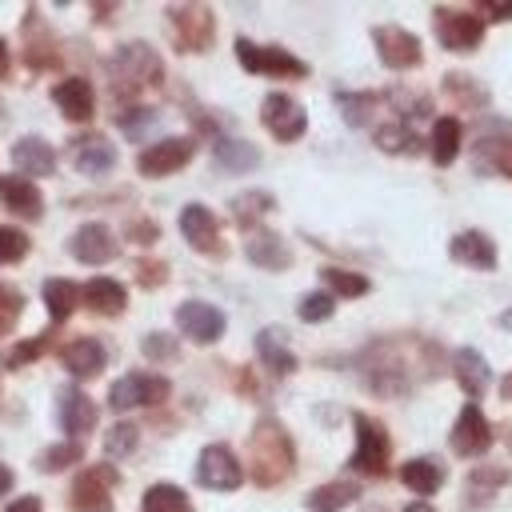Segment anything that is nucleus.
Returning a JSON list of instances; mask_svg holds the SVG:
<instances>
[{
    "mask_svg": "<svg viewBox=\"0 0 512 512\" xmlns=\"http://www.w3.org/2000/svg\"><path fill=\"white\" fill-rule=\"evenodd\" d=\"M52 100H56V108H60L72 124H88L92 112H96V96H92V84H88L84 76L60 80V84L52 88Z\"/></svg>",
    "mask_w": 512,
    "mask_h": 512,
    "instance_id": "nucleus-17",
    "label": "nucleus"
},
{
    "mask_svg": "<svg viewBox=\"0 0 512 512\" xmlns=\"http://www.w3.org/2000/svg\"><path fill=\"white\" fill-rule=\"evenodd\" d=\"M320 280H324L332 292H340V296H364V292L372 288L368 276L348 272V268H320Z\"/></svg>",
    "mask_w": 512,
    "mask_h": 512,
    "instance_id": "nucleus-40",
    "label": "nucleus"
},
{
    "mask_svg": "<svg viewBox=\"0 0 512 512\" xmlns=\"http://www.w3.org/2000/svg\"><path fill=\"white\" fill-rule=\"evenodd\" d=\"M160 400H168V380L156 376V372H128V376H120V380L112 384V392H108V404H112L116 412L152 408V404H160Z\"/></svg>",
    "mask_w": 512,
    "mask_h": 512,
    "instance_id": "nucleus-7",
    "label": "nucleus"
},
{
    "mask_svg": "<svg viewBox=\"0 0 512 512\" xmlns=\"http://www.w3.org/2000/svg\"><path fill=\"white\" fill-rule=\"evenodd\" d=\"M180 236H184L196 252H204V256H224L220 220H216V212L204 208V204H188V208L180 212Z\"/></svg>",
    "mask_w": 512,
    "mask_h": 512,
    "instance_id": "nucleus-15",
    "label": "nucleus"
},
{
    "mask_svg": "<svg viewBox=\"0 0 512 512\" xmlns=\"http://www.w3.org/2000/svg\"><path fill=\"white\" fill-rule=\"evenodd\" d=\"M28 256V236L20 228L0 224V264H20Z\"/></svg>",
    "mask_w": 512,
    "mask_h": 512,
    "instance_id": "nucleus-44",
    "label": "nucleus"
},
{
    "mask_svg": "<svg viewBox=\"0 0 512 512\" xmlns=\"http://www.w3.org/2000/svg\"><path fill=\"white\" fill-rule=\"evenodd\" d=\"M192 152H196V140H192V136H168V140L144 148L140 160H136V168H140V176L160 180V176L180 172V168L192 160Z\"/></svg>",
    "mask_w": 512,
    "mask_h": 512,
    "instance_id": "nucleus-9",
    "label": "nucleus"
},
{
    "mask_svg": "<svg viewBox=\"0 0 512 512\" xmlns=\"http://www.w3.org/2000/svg\"><path fill=\"white\" fill-rule=\"evenodd\" d=\"M8 68H12V64H8V44H4V40H0V80H4V76H8Z\"/></svg>",
    "mask_w": 512,
    "mask_h": 512,
    "instance_id": "nucleus-55",
    "label": "nucleus"
},
{
    "mask_svg": "<svg viewBox=\"0 0 512 512\" xmlns=\"http://www.w3.org/2000/svg\"><path fill=\"white\" fill-rule=\"evenodd\" d=\"M448 256L456 264H464V268H480V272H492L496 268V244L484 232H476V228L456 232L452 244H448Z\"/></svg>",
    "mask_w": 512,
    "mask_h": 512,
    "instance_id": "nucleus-18",
    "label": "nucleus"
},
{
    "mask_svg": "<svg viewBox=\"0 0 512 512\" xmlns=\"http://www.w3.org/2000/svg\"><path fill=\"white\" fill-rule=\"evenodd\" d=\"M472 16H476L480 24H484V20H512V4H480Z\"/></svg>",
    "mask_w": 512,
    "mask_h": 512,
    "instance_id": "nucleus-52",
    "label": "nucleus"
},
{
    "mask_svg": "<svg viewBox=\"0 0 512 512\" xmlns=\"http://www.w3.org/2000/svg\"><path fill=\"white\" fill-rule=\"evenodd\" d=\"M8 488H12V468H8V464H0V496H4Z\"/></svg>",
    "mask_w": 512,
    "mask_h": 512,
    "instance_id": "nucleus-54",
    "label": "nucleus"
},
{
    "mask_svg": "<svg viewBox=\"0 0 512 512\" xmlns=\"http://www.w3.org/2000/svg\"><path fill=\"white\" fill-rule=\"evenodd\" d=\"M80 444H52V448H44L40 456H36V468H44V472H60V468H72L76 460H80Z\"/></svg>",
    "mask_w": 512,
    "mask_h": 512,
    "instance_id": "nucleus-42",
    "label": "nucleus"
},
{
    "mask_svg": "<svg viewBox=\"0 0 512 512\" xmlns=\"http://www.w3.org/2000/svg\"><path fill=\"white\" fill-rule=\"evenodd\" d=\"M136 280L144 288H160L168 280V264L164 260H136Z\"/></svg>",
    "mask_w": 512,
    "mask_h": 512,
    "instance_id": "nucleus-50",
    "label": "nucleus"
},
{
    "mask_svg": "<svg viewBox=\"0 0 512 512\" xmlns=\"http://www.w3.org/2000/svg\"><path fill=\"white\" fill-rule=\"evenodd\" d=\"M404 512H436V508H432V504H424V500H412Z\"/></svg>",
    "mask_w": 512,
    "mask_h": 512,
    "instance_id": "nucleus-57",
    "label": "nucleus"
},
{
    "mask_svg": "<svg viewBox=\"0 0 512 512\" xmlns=\"http://www.w3.org/2000/svg\"><path fill=\"white\" fill-rule=\"evenodd\" d=\"M444 92L452 96V100H460V104H468V108H480L484 104V88L476 84V80H468V76H444Z\"/></svg>",
    "mask_w": 512,
    "mask_h": 512,
    "instance_id": "nucleus-43",
    "label": "nucleus"
},
{
    "mask_svg": "<svg viewBox=\"0 0 512 512\" xmlns=\"http://www.w3.org/2000/svg\"><path fill=\"white\" fill-rule=\"evenodd\" d=\"M452 372H456V384H460L472 400L484 396L488 384H492V368H488V360H484L476 348H456V352H452Z\"/></svg>",
    "mask_w": 512,
    "mask_h": 512,
    "instance_id": "nucleus-23",
    "label": "nucleus"
},
{
    "mask_svg": "<svg viewBox=\"0 0 512 512\" xmlns=\"http://www.w3.org/2000/svg\"><path fill=\"white\" fill-rule=\"evenodd\" d=\"M336 104H340V112L352 128H364V124H372V112H376L380 96L376 92H340Z\"/></svg>",
    "mask_w": 512,
    "mask_h": 512,
    "instance_id": "nucleus-35",
    "label": "nucleus"
},
{
    "mask_svg": "<svg viewBox=\"0 0 512 512\" xmlns=\"http://www.w3.org/2000/svg\"><path fill=\"white\" fill-rule=\"evenodd\" d=\"M68 156H72V168L84 172V176H108L116 168V148L100 132H80L68 144Z\"/></svg>",
    "mask_w": 512,
    "mask_h": 512,
    "instance_id": "nucleus-16",
    "label": "nucleus"
},
{
    "mask_svg": "<svg viewBox=\"0 0 512 512\" xmlns=\"http://www.w3.org/2000/svg\"><path fill=\"white\" fill-rule=\"evenodd\" d=\"M80 296H84V304H88L96 316H120V312L128 308V292H124V284L112 280V276H92V280L80 288Z\"/></svg>",
    "mask_w": 512,
    "mask_h": 512,
    "instance_id": "nucleus-25",
    "label": "nucleus"
},
{
    "mask_svg": "<svg viewBox=\"0 0 512 512\" xmlns=\"http://www.w3.org/2000/svg\"><path fill=\"white\" fill-rule=\"evenodd\" d=\"M372 44H376V52H380V60L388 64V68H416L420 64V56H424V48H420V40L408 32V28H400V24H380V28H372Z\"/></svg>",
    "mask_w": 512,
    "mask_h": 512,
    "instance_id": "nucleus-14",
    "label": "nucleus"
},
{
    "mask_svg": "<svg viewBox=\"0 0 512 512\" xmlns=\"http://www.w3.org/2000/svg\"><path fill=\"white\" fill-rule=\"evenodd\" d=\"M56 412H60V428L72 440H80V436H88L96 428V404L80 388H64L60 400H56Z\"/></svg>",
    "mask_w": 512,
    "mask_h": 512,
    "instance_id": "nucleus-19",
    "label": "nucleus"
},
{
    "mask_svg": "<svg viewBox=\"0 0 512 512\" xmlns=\"http://www.w3.org/2000/svg\"><path fill=\"white\" fill-rule=\"evenodd\" d=\"M116 468L112 464H92L84 468L72 488H68V508L72 512H112V484H116Z\"/></svg>",
    "mask_w": 512,
    "mask_h": 512,
    "instance_id": "nucleus-5",
    "label": "nucleus"
},
{
    "mask_svg": "<svg viewBox=\"0 0 512 512\" xmlns=\"http://www.w3.org/2000/svg\"><path fill=\"white\" fill-rule=\"evenodd\" d=\"M136 444H140V432H136V424H128V420H120V424H112V428L104 432V456H108V460L132 456Z\"/></svg>",
    "mask_w": 512,
    "mask_h": 512,
    "instance_id": "nucleus-38",
    "label": "nucleus"
},
{
    "mask_svg": "<svg viewBox=\"0 0 512 512\" xmlns=\"http://www.w3.org/2000/svg\"><path fill=\"white\" fill-rule=\"evenodd\" d=\"M248 464H252V480L260 488H276L280 480L292 476V468H296V444H292V436L284 432L280 420H272V416L256 420V428L248 436Z\"/></svg>",
    "mask_w": 512,
    "mask_h": 512,
    "instance_id": "nucleus-1",
    "label": "nucleus"
},
{
    "mask_svg": "<svg viewBox=\"0 0 512 512\" xmlns=\"http://www.w3.org/2000/svg\"><path fill=\"white\" fill-rule=\"evenodd\" d=\"M60 364H64V368H68L76 380H88V376L104 372V364H108V352H104V344H100V340H92V336H80V340L64 344V352H60Z\"/></svg>",
    "mask_w": 512,
    "mask_h": 512,
    "instance_id": "nucleus-22",
    "label": "nucleus"
},
{
    "mask_svg": "<svg viewBox=\"0 0 512 512\" xmlns=\"http://www.w3.org/2000/svg\"><path fill=\"white\" fill-rule=\"evenodd\" d=\"M460 140H464V128H460V120H452V116H440V120L432 124V140H428L432 164L448 168V164L456 160V152H460Z\"/></svg>",
    "mask_w": 512,
    "mask_h": 512,
    "instance_id": "nucleus-29",
    "label": "nucleus"
},
{
    "mask_svg": "<svg viewBox=\"0 0 512 512\" xmlns=\"http://www.w3.org/2000/svg\"><path fill=\"white\" fill-rule=\"evenodd\" d=\"M152 124H156V108H144V104H136V108L120 112V128H124V136H128V140H140V136H144Z\"/></svg>",
    "mask_w": 512,
    "mask_h": 512,
    "instance_id": "nucleus-45",
    "label": "nucleus"
},
{
    "mask_svg": "<svg viewBox=\"0 0 512 512\" xmlns=\"http://www.w3.org/2000/svg\"><path fill=\"white\" fill-rule=\"evenodd\" d=\"M212 156H216V168L220 172H232V176L252 172L260 164V148L248 144V140H240V136H220L216 148H212Z\"/></svg>",
    "mask_w": 512,
    "mask_h": 512,
    "instance_id": "nucleus-26",
    "label": "nucleus"
},
{
    "mask_svg": "<svg viewBox=\"0 0 512 512\" xmlns=\"http://www.w3.org/2000/svg\"><path fill=\"white\" fill-rule=\"evenodd\" d=\"M500 484H504V472L500 468H476V472H468V488H464V504H488L496 492H500Z\"/></svg>",
    "mask_w": 512,
    "mask_h": 512,
    "instance_id": "nucleus-37",
    "label": "nucleus"
},
{
    "mask_svg": "<svg viewBox=\"0 0 512 512\" xmlns=\"http://www.w3.org/2000/svg\"><path fill=\"white\" fill-rule=\"evenodd\" d=\"M176 328L192 340V344H216L224 336V312L208 300H184L176 308Z\"/></svg>",
    "mask_w": 512,
    "mask_h": 512,
    "instance_id": "nucleus-12",
    "label": "nucleus"
},
{
    "mask_svg": "<svg viewBox=\"0 0 512 512\" xmlns=\"http://www.w3.org/2000/svg\"><path fill=\"white\" fill-rule=\"evenodd\" d=\"M168 24L176 32L180 52H208L216 40V16L208 4H176L168 8Z\"/></svg>",
    "mask_w": 512,
    "mask_h": 512,
    "instance_id": "nucleus-4",
    "label": "nucleus"
},
{
    "mask_svg": "<svg viewBox=\"0 0 512 512\" xmlns=\"http://www.w3.org/2000/svg\"><path fill=\"white\" fill-rule=\"evenodd\" d=\"M116 252H120V244L104 224H80V232L72 236V256L84 264H108V260H116Z\"/></svg>",
    "mask_w": 512,
    "mask_h": 512,
    "instance_id": "nucleus-20",
    "label": "nucleus"
},
{
    "mask_svg": "<svg viewBox=\"0 0 512 512\" xmlns=\"http://www.w3.org/2000/svg\"><path fill=\"white\" fill-rule=\"evenodd\" d=\"M256 352H260V360H264V368H268L272 376L296 372V352L288 348V340H284L280 328H264V332L256 336Z\"/></svg>",
    "mask_w": 512,
    "mask_h": 512,
    "instance_id": "nucleus-28",
    "label": "nucleus"
},
{
    "mask_svg": "<svg viewBox=\"0 0 512 512\" xmlns=\"http://www.w3.org/2000/svg\"><path fill=\"white\" fill-rule=\"evenodd\" d=\"M448 440H452V452H456V456H484V452L492 448V424L484 420V412H480L476 400H468V404L460 408V416H456Z\"/></svg>",
    "mask_w": 512,
    "mask_h": 512,
    "instance_id": "nucleus-13",
    "label": "nucleus"
},
{
    "mask_svg": "<svg viewBox=\"0 0 512 512\" xmlns=\"http://www.w3.org/2000/svg\"><path fill=\"white\" fill-rule=\"evenodd\" d=\"M476 160H484L488 168L512 176V140H484V144H476Z\"/></svg>",
    "mask_w": 512,
    "mask_h": 512,
    "instance_id": "nucleus-41",
    "label": "nucleus"
},
{
    "mask_svg": "<svg viewBox=\"0 0 512 512\" xmlns=\"http://www.w3.org/2000/svg\"><path fill=\"white\" fill-rule=\"evenodd\" d=\"M372 140H376V148H384V152H392V156H416V152H420V136H416V128L404 124V120L380 124V128L372 132Z\"/></svg>",
    "mask_w": 512,
    "mask_h": 512,
    "instance_id": "nucleus-31",
    "label": "nucleus"
},
{
    "mask_svg": "<svg viewBox=\"0 0 512 512\" xmlns=\"http://www.w3.org/2000/svg\"><path fill=\"white\" fill-rule=\"evenodd\" d=\"M260 120H264V128H268L280 144L300 140L304 128H308V112H304L288 92H268L264 104H260Z\"/></svg>",
    "mask_w": 512,
    "mask_h": 512,
    "instance_id": "nucleus-8",
    "label": "nucleus"
},
{
    "mask_svg": "<svg viewBox=\"0 0 512 512\" xmlns=\"http://www.w3.org/2000/svg\"><path fill=\"white\" fill-rule=\"evenodd\" d=\"M248 260H252L256 268L284 272V268L292 264V252H288V244H284L276 232L260 228V232H252V236H248Z\"/></svg>",
    "mask_w": 512,
    "mask_h": 512,
    "instance_id": "nucleus-27",
    "label": "nucleus"
},
{
    "mask_svg": "<svg viewBox=\"0 0 512 512\" xmlns=\"http://www.w3.org/2000/svg\"><path fill=\"white\" fill-rule=\"evenodd\" d=\"M500 324H504V328H512V312H504V316H500Z\"/></svg>",
    "mask_w": 512,
    "mask_h": 512,
    "instance_id": "nucleus-58",
    "label": "nucleus"
},
{
    "mask_svg": "<svg viewBox=\"0 0 512 512\" xmlns=\"http://www.w3.org/2000/svg\"><path fill=\"white\" fill-rule=\"evenodd\" d=\"M12 160H16V168H20L24 180H28V176H52V172H56V148H52L48 140H40V136L16 140Z\"/></svg>",
    "mask_w": 512,
    "mask_h": 512,
    "instance_id": "nucleus-24",
    "label": "nucleus"
},
{
    "mask_svg": "<svg viewBox=\"0 0 512 512\" xmlns=\"http://www.w3.org/2000/svg\"><path fill=\"white\" fill-rule=\"evenodd\" d=\"M76 304H80V288H76L72 280H60V276L44 280V308H48V316H52L56 324L68 320Z\"/></svg>",
    "mask_w": 512,
    "mask_h": 512,
    "instance_id": "nucleus-33",
    "label": "nucleus"
},
{
    "mask_svg": "<svg viewBox=\"0 0 512 512\" xmlns=\"http://www.w3.org/2000/svg\"><path fill=\"white\" fill-rule=\"evenodd\" d=\"M356 496H360V484L356 480H328V484H320V488L308 492V512H340Z\"/></svg>",
    "mask_w": 512,
    "mask_h": 512,
    "instance_id": "nucleus-30",
    "label": "nucleus"
},
{
    "mask_svg": "<svg viewBox=\"0 0 512 512\" xmlns=\"http://www.w3.org/2000/svg\"><path fill=\"white\" fill-rule=\"evenodd\" d=\"M196 480L208 492H236L240 480H244V468H240V460L224 444H208L200 452V460H196Z\"/></svg>",
    "mask_w": 512,
    "mask_h": 512,
    "instance_id": "nucleus-10",
    "label": "nucleus"
},
{
    "mask_svg": "<svg viewBox=\"0 0 512 512\" xmlns=\"http://www.w3.org/2000/svg\"><path fill=\"white\" fill-rule=\"evenodd\" d=\"M236 56L248 72L256 76H276V80H304L308 76V64L284 48H272V44H252L248 36L236 40Z\"/></svg>",
    "mask_w": 512,
    "mask_h": 512,
    "instance_id": "nucleus-3",
    "label": "nucleus"
},
{
    "mask_svg": "<svg viewBox=\"0 0 512 512\" xmlns=\"http://www.w3.org/2000/svg\"><path fill=\"white\" fill-rule=\"evenodd\" d=\"M140 512H192V500L176 484H152L140 500Z\"/></svg>",
    "mask_w": 512,
    "mask_h": 512,
    "instance_id": "nucleus-34",
    "label": "nucleus"
},
{
    "mask_svg": "<svg viewBox=\"0 0 512 512\" xmlns=\"http://www.w3.org/2000/svg\"><path fill=\"white\" fill-rule=\"evenodd\" d=\"M268 212H272V196H268V192H240V196L232 200V220H236L240 228L260 224Z\"/></svg>",
    "mask_w": 512,
    "mask_h": 512,
    "instance_id": "nucleus-36",
    "label": "nucleus"
},
{
    "mask_svg": "<svg viewBox=\"0 0 512 512\" xmlns=\"http://www.w3.org/2000/svg\"><path fill=\"white\" fill-rule=\"evenodd\" d=\"M44 348H48V336H32V340H20V344H12V348L4 352V364H8V368L32 364V360H40V356H44Z\"/></svg>",
    "mask_w": 512,
    "mask_h": 512,
    "instance_id": "nucleus-47",
    "label": "nucleus"
},
{
    "mask_svg": "<svg viewBox=\"0 0 512 512\" xmlns=\"http://www.w3.org/2000/svg\"><path fill=\"white\" fill-rule=\"evenodd\" d=\"M400 480H404V488H412L416 496H432L440 484H444V472H440V464L436 460H408V464H400Z\"/></svg>",
    "mask_w": 512,
    "mask_h": 512,
    "instance_id": "nucleus-32",
    "label": "nucleus"
},
{
    "mask_svg": "<svg viewBox=\"0 0 512 512\" xmlns=\"http://www.w3.org/2000/svg\"><path fill=\"white\" fill-rule=\"evenodd\" d=\"M108 76H112V88L120 96H136V92L160 84L164 68H160V56L144 40H128L108 56Z\"/></svg>",
    "mask_w": 512,
    "mask_h": 512,
    "instance_id": "nucleus-2",
    "label": "nucleus"
},
{
    "mask_svg": "<svg viewBox=\"0 0 512 512\" xmlns=\"http://www.w3.org/2000/svg\"><path fill=\"white\" fill-rule=\"evenodd\" d=\"M140 348H144L148 360H176V356H180V352H176V340H172L168 332H148Z\"/></svg>",
    "mask_w": 512,
    "mask_h": 512,
    "instance_id": "nucleus-49",
    "label": "nucleus"
},
{
    "mask_svg": "<svg viewBox=\"0 0 512 512\" xmlns=\"http://www.w3.org/2000/svg\"><path fill=\"white\" fill-rule=\"evenodd\" d=\"M0 204L8 212H16L20 220H40V212H44L40 188L24 176H0Z\"/></svg>",
    "mask_w": 512,
    "mask_h": 512,
    "instance_id": "nucleus-21",
    "label": "nucleus"
},
{
    "mask_svg": "<svg viewBox=\"0 0 512 512\" xmlns=\"http://www.w3.org/2000/svg\"><path fill=\"white\" fill-rule=\"evenodd\" d=\"M24 60H28V68H36V72H44V68H56V48H52V36L40 28V36L28 28V36H24Z\"/></svg>",
    "mask_w": 512,
    "mask_h": 512,
    "instance_id": "nucleus-39",
    "label": "nucleus"
},
{
    "mask_svg": "<svg viewBox=\"0 0 512 512\" xmlns=\"http://www.w3.org/2000/svg\"><path fill=\"white\" fill-rule=\"evenodd\" d=\"M432 20H436V40H440L448 52H472V48L484 40V24H480L472 12L436 8Z\"/></svg>",
    "mask_w": 512,
    "mask_h": 512,
    "instance_id": "nucleus-11",
    "label": "nucleus"
},
{
    "mask_svg": "<svg viewBox=\"0 0 512 512\" xmlns=\"http://www.w3.org/2000/svg\"><path fill=\"white\" fill-rule=\"evenodd\" d=\"M500 396H504V400H508V404H512V372H508V376H504V384H500Z\"/></svg>",
    "mask_w": 512,
    "mask_h": 512,
    "instance_id": "nucleus-56",
    "label": "nucleus"
},
{
    "mask_svg": "<svg viewBox=\"0 0 512 512\" xmlns=\"http://www.w3.org/2000/svg\"><path fill=\"white\" fill-rule=\"evenodd\" d=\"M352 424H356V452H352V468H356V472H364V476H384V472H388V452H392L384 424H376V420H372V416H364V412H356V416H352Z\"/></svg>",
    "mask_w": 512,
    "mask_h": 512,
    "instance_id": "nucleus-6",
    "label": "nucleus"
},
{
    "mask_svg": "<svg viewBox=\"0 0 512 512\" xmlns=\"http://www.w3.org/2000/svg\"><path fill=\"white\" fill-rule=\"evenodd\" d=\"M332 312H336L332 292H308V296L300 300V320H308V324H320V320H328Z\"/></svg>",
    "mask_w": 512,
    "mask_h": 512,
    "instance_id": "nucleus-46",
    "label": "nucleus"
},
{
    "mask_svg": "<svg viewBox=\"0 0 512 512\" xmlns=\"http://www.w3.org/2000/svg\"><path fill=\"white\" fill-rule=\"evenodd\" d=\"M24 312V296L12 284H0V332H8Z\"/></svg>",
    "mask_w": 512,
    "mask_h": 512,
    "instance_id": "nucleus-48",
    "label": "nucleus"
},
{
    "mask_svg": "<svg viewBox=\"0 0 512 512\" xmlns=\"http://www.w3.org/2000/svg\"><path fill=\"white\" fill-rule=\"evenodd\" d=\"M4 512H44V504H40V496H20V500H12Z\"/></svg>",
    "mask_w": 512,
    "mask_h": 512,
    "instance_id": "nucleus-53",
    "label": "nucleus"
},
{
    "mask_svg": "<svg viewBox=\"0 0 512 512\" xmlns=\"http://www.w3.org/2000/svg\"><path fill=\"white\" fill-rule=\"evenodd\" d=\"M124 236H128L132 244H152V240L160 236V228H156L152 220H144V216H140V220H132V224L124 228Z\"/></svg>",
    "mask_w": 512,
    "mask_h": 512,
    "instance_id": "nucleus-51",
    "label": "nucleus"
}]
</instances>
